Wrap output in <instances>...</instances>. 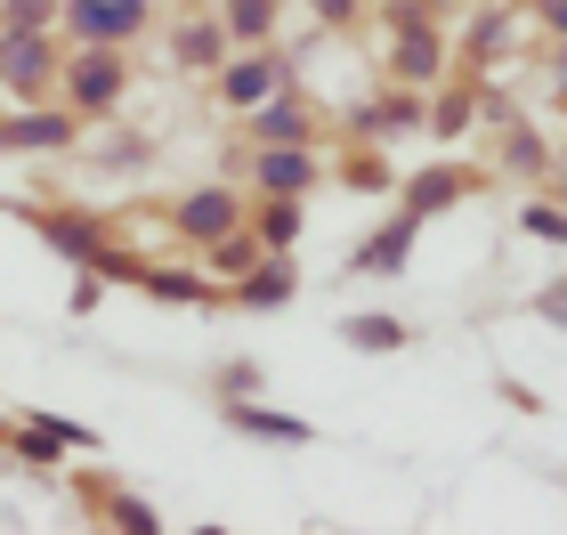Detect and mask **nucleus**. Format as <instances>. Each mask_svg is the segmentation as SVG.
Instances as JSON below:
<instances>
[{
	"label": "nucleus",
	"mask_w": 567,
	"mask_h": 535,
	"mask_svg": "<svg viewBox=\"0 0 567 535\" xmlns=\"http://www.w3.org/2000/svg\"><path fill=\"white\" fill-rule=\"evenodd\" d=\"M390 82L398 90H437V82H446V41H437V24H398Z\"/></svg>",
	"instance_id": "obj_1"
},
{
	"label": "nucleus",
	"mask_w": 567,
	"mask_h": 535,
	"mask_svg": "<svg viewBox=\"0 0 567 535\" xmlns=\"http://www.w3.org/2000/svg\"><path fill=\"white\" fill-rule=\"evenodd\" d=\"M171 227L203 251V244H219L227 227H244V195H236V187H195V195L171 212Z\"/></svg>",
	"instance_id": "obj_2"
},
{
	"label": "nucleus",
	"mask_w": 567,
	"mask_h": 535,
	"mask_svg": "<svg viewBox=\"0 0 567 535\" xmlns=\"http://www.w3.org/2000/svg\"><path fill=\"white\" fill-rule=\"evenodd\" d=\"M284 73H292V65H284L276 49H251V58H219V97H227V106H260V97H276V90H284Z\"/></svg>",
	"instance_id": "obj_3"
},
{
	"label": "nucleus",
	"mask_w": 567,
	"mask_h": 535,
	"mask_svg": "<svg viewBox=\"0 0 567 535\" xmlns=\"http://www.w3.org/2000/svg\"><path fill=\"white\" fill-rule=\"evenodd\" d=\"M251 178H260V195H300L308 203L324 163H317V146H260V155H251Z\"/></svg>",
	"instance_id": "obj_4"
},
{
	"label": "nucleus",
	"mask_w": 567,
	"mask_h": 535,
	"mask_svg": "<svg viewBox=\"0 0 567 535\" xmlns=\"http://www.w3.org/2000/svg\"><path fill=\"white\" fill-rule=\"evenodd\" d=\"M227 292H236V309H284V300L300 292V268H292V251H260V260H251V268H244Z\"/></svg>",
	"instance_id": "obj_5"
},
{
	"label": "nucleus",
	"mask_w": 567,
	"mask_h": 535,
	"mask_svg": "<svg viewBox=\"0 0 567 535\" xmlns=\"http://www.w3.org/2000/svg\"><path fill=\"white\" fill-rule=\"evenodd\" d=\"M49 73H58V49H49V33H0V82L9 90H49Z\"/></svg>",
	"instance_id": "obj_6"
},
{
	"label": "nucleus",
	"mask_w": 567,
	"mask_h": 535,
	"mask_svg": "<svg viewBox=\"0 0 567 535\" xmlns=\"http://www.w3.org/2000/svg\"><path fill=\"white\" fill-rule=\"evenodd\" d=\"M414 236H422V219L414 212H398L390 227H381V236H365L349 251V276H398L405 260H414Z\"/></svg>",
	"instance_id": "obj_7"
},
{
	"label": "nucleus",
	"mask_w": 567,
	"mask_h": 535,
	"mask_svg": "<svg viewBox=\"0 0 567 535\" xmlns=\"http://www.w3.org/2000/svg\"><path fill=\"white\" fill-rule=\"evenodd\" d=\"M114 97H122V58L97 41V49H82V58H73V114H106Z\"/></svg>",
	"instance_id": "obj_8"
},
{
	"label": "nucleus",
	"mask_w": 567,
	"mask_h": 535,
	"mask_svg": "<svg viewBox=\"0 0 567 535\" xmlns=\"http://www.w3.org/2000/svg\"><path fill=\"white\" fill-rule=\"evenodd\" d=\"M65 17L82 41H131L146 24V0H65Z\"/></svg>",
	"instance_id": "obj_9"
},
{
	"label": "nucleus",
	"mask_w": 567,
	"mask_h": 535,
	"mask_svg": "<svg viewBox=\"0 0 567 535\" xmlns=\"http://www.w3.org/2000/svg\"><path fill=\"white\" fill-rule=\"evenodd\" d=\"M41 236L65 251V260H90V268H122L114 251H106V227L82 219V212H41Z\"/></svg>",
	"instance_id": "obj_10"
},
{
	"label": "nucleus",
	"mask_w": 567,
	"mask_h": 535,
	"mask_svg": "<svg viewBox=\"0 0 567 535\" xmlns=\"http://www.w3.org/2000/svg\"><path fill=\"white\" fill-rule=\"evenodd\" d=\"M251 138H260V146H308V138H317V114H308V97H292V90L260 97V122H251Z\"/></svg>",
	"instance_id": "obj_11"
},
{
	"label": "nucleus",
	"mask_w": 567,
	"mask_h": 535,
	"mask_svg": "<svg viewBox=\"0 0 567 535\" xmlns=\"http://www.w3.org/2000/svg\"><path fill=\"white\" fill-rule=\"evenodd\" d=\"M422 131V90H390L381 106H357V138H405Z\"/></svg>",
	"instance_id": "obj_12"
},
{
	"label": "nucleus",
	"mask_w": 567,
	"mask_h": 535,
	"mask_svg": "<svg viewBox=\"0 0 567 535\" xmlns=\"http://www.w3.org/2000/svg\"><path fill=\"white\" fill-rule=\"evenodd\" d=\"M227 422L251 430V439H284V446H308V439H317L300 414H268V405H251V398H227Z\"/></svg>",
	"instance_id": "obj_13"
},
{
	"label": "nucleus",
	"mask_w": 567,
	"mask_h": 535,
	"mask_svg": "<svg viewBox=\"0 0 567 535\" xmlns=\"http://www.w3.org/2000/svg\"><path fill=\"white\" fill-rule=\"evenodd\" d=\"M171 58L187 65V73H219V58H227V24H212V17H195V24H178V41H171Z\"/></svg>",
	"instance_id": "obj_14"
},
{
	"label": "nucleus",
	"mask_w": 567,
	"mask_h": 535,
	"mask_svg": "<svg viewBox=\"0 0 567 535\" xmlns=\"http://www.w3.org/2000/svg\"><path fill=\"white\" fill-rule=\"evenodd\" d=\"M462 187H471L462 171H414V178H405V212L437 219V212H454V203H462Z\"/></svg>",
	"instance_id": "obj_15"
},
{
	"label": "nucleus",
	"mask_w": 567,
	"mask_h": 535,
	"mask_svg": "<svg viewBox=\"0 0 567 535\" xmlns=\"http://www.w3.org/2000/svg\"><path fill=\"white\" fill-rule=\"evenodd\" d=\"M471 122H478V97H471V90H422V131L462 138Z\"/></svg>",
	"instance_id": "obj_16"
},
{
	"label": "nucleus",
	"mask_w": 567,
	"mask_h": 535,
	"mask_svg": "<svg viewBox=\"0 0 567 535\" xmlns=\"http://www.w3.org/2000/svg\"><path fill=\"white\" fill-rule=\"evenodd\" d=\"M0 146H73V114H9L0 122Z\"/></svg>",
	"instance_id": "obj_17"
},
{
	"label": "nucleus",
	"mask_w": 567,
	"mask_h": 535,
	"mask_svg": "<svg viewBox=\"0 0 567 535\" xmlns=\"http://www.w3.org/2000/svg\"><path fill=\"white\" fill-rule=\"evenodd\" d=\"M65 446H90V430H73V422H41V414L17 430V454H24V463H58Z\"/></svg>",
	"instance_id": "obj_18"
},
{
	"label": "nucleus",
	"mask_w": 567,
	"mask_h": 535,
	"mask_svg": "<svg viewBox=\"0 0 567 535\" xmlns=\"http://www.w3.org/2000/svg\"><path fill=\"white\" fill-rule=\"evenodd\" d=\"M341 341H349V349H365V357H398L414 333H405L398 317H349V325H341Z\"/></svg>",
	"instance_id": "obj_19"
},
{
	"label": "nucleus",
	"mask_w": 567,
	"mask_h": 535,
	"mask_svg": "<svg viewBox=\"0 0 567 535\" xmlns=\"http://www.w3.org/2000/svg\"><path fill=\"white\" fill-rule=\"evenodd\" d=\"M260 251H268L260 236H244V227H227L219 244H203V260H212V276H219V285H236V276H244L251 260H260Z\"/></svg>",
	"instance_id": "obj_20"
},
{
	"label": "nucleus",
	"mask_w": 567,
	"mask_h": 535,
	"mask_svg": "<svg viewBox=\"0 0 567 535\" xmlns=\"http://www.w3.org/2000/svg\"><path fill=\"white\" fill-rule=\"evenodd\" d=\"M219 24H227V41H251V49H260V41L276 33V0H227Z\"/></svg>",
	"instance_id": "obj_21"
},
{
	"label": "nucleus",
	"mask_w": 567,
	"mask_h": 535,
	"mask_svg": "<svg viewBox=\"0 0 567 535\" xmlns=\"http://www.w3.org/2000/svg\"><path fill=\"white\" fill-rule=\"evenodd\" d=\"M260 244H268V251H292V244H300V195H268V212H260Z\"/></svg>",
	"instance_id": "obj_22"
},
{
	"label": "nucleus",
	"mask_w": 567,
	"mask_h": 535,
	"mask_svg": "<svg viewBox=\"0 0 567 535\" xmlns=\"http://www.w3.org/2000/svg\"><path fill=\"white\" fill-rule=\"evenodd\" d=\"M138 285H146L154 300H203V292H212L195 268H138Z\"/></svg>",
	"instance_id": "obj_23"
},
{
	"label": "nucleus",
	"mask_w": 567,
	"mask_h": 535,
	"mask_svg": "<svg viewBox=\"0 0 567 535\" xmlns=\"http://www.w3.org/2000/svg\"><path fill=\"white\" fill-rule=\"evenodd\" d=\"M519 227H527L535 244H567V203H527Z\"/></svg>",
	"instance_id": "obj_24"
},
{
	"label": "nucleus",
	"mask_w": 567,
	"mask_h": 535,
	"mask_svg": "<svg viewBox=\"0 0 567 535\" xmlns=\"http://www.w3.org/2000/svg\"><path fill=\"white\" fill-rule=\"evenodd\" d=\"M503 163H511V171H544V138L511 122V138H503Z\"/></svg>",
	"instance_id": "obj_25"
},
{
	"label": "nucleus",
	"mask_w": 567,
	"mask_h": 535,
	"mask_svg": "<svg viewBox=\"0 0 567 535\" xmlns=\"http://www.w3.org/2000/svg\"><path fill=\"white\" fill-rule=\"evenodd\" d=\"M503 41H511V17H503V9H486V17L471 24V58H495Z\"/></svg>",
	"instance_id": "obj_26"
},
{
	"label": "nucleus",
	"mask_w": 567,
	"mask_h": 535,
	"mask_svg": "<svg viewBox=\"0 0 567 535\" xmlns=\"http://www.w3.org/2000/svg\"><path fill=\"white\" fill-rule=\"evenodd\" d=\"M58 0H9V33H49Z\"/></svg>",
	"instance_id": "obj_27"
},
{
	"label": "nucleus",
	"mask_w": 567,
	"mask_h": 535,
	"mask_svg": "<svg viewBox=\"0 0 567 535\" xmlns=\"http://www.w3.org/2000/svg\"><path fill=\"white\" fill-rule=\"evenodd\" d=\"M106 519H114V527H131V535H154V527H163L138 495H114V503H106Z\"/></svg>",
	"instance_id": "obj_28"
},
{
	"label": "nucleus",
	"mask_w": 567,
	"mask_h": 535,
	"mask_svg": "<svg viewBox=\"0 0 567 535\" xmlns=\"http://www.w3.org/2000/svg\"><path fill=\"white\" fill-rule=\"evenodd\" d=\"M219 398H260V366H251V357H236V366L219 373Z\"/></svg>",
	"instance_id": "obj_29"
},
{
	"label": "nucleus",
	"mask_w": 567,
	"mask_h": 535,
	"mask_svg": "<svg viewBox=\"0 0 567 535\" xmlns=\"http://www.w3.org/2000/svg\"><path fill=\"white\" fill-rule=\"evenodd\" d=\"M357 9H365V0H308V17H317V24H349Z\"/></svg>",
	"instance_id": "obj_30"
},
{
	"label": "nucleus",
	"mask_w": 567,
	"mask_h": 535,
	"mask_svg": "<svg viewBox=\"0 0 567 535\" xmlns=\"http://www.w3.org/2000/svg\"><path fill=\"white\" fill-rule=\"evenodd\" d=\"M527 9H535V17H544V24H551V33L567 41V0H527Z\"/></svg>",
	"instance_id": "obj_31"
},
{
	"label": "nucleus",
	"mask_w": 567,
	"mask_h": 535,
	"mask_svg": "<svg viewBox=\"0 0 567 535\" xmlns=\"http://www.w3.org/2000/svg\"><path fill=\"white\" fill-rule=\"evenodd\" d=\"M535 309H544L551 325H567V285H551V292H535Z\"/></svg>",
	"instance_id": "obj_32"
},
{
	"label": "nucleus",
	"mask_w": 567,
	"mask_h": 535,
	"mask_svg": "<svg viewBox=\"0 0 567 535\" xmlns=\"http://www.w3.org/2000/svg\"><path fill=\"white\" fill-rule=\"evenodd\" d=\"M551 90L567 97V41H559V58H551Z\"/></svg>",
	"instance_id": "obj_33"
},
{
	"label": "nucleus",
	"mask_w": 567,
	"mask_h": 535,
	"mask_svg": "<svg viewBox=\"0 0 567 535\" xmlns=\"http://www.w3.org/2000/svg\"><path fill=\"white\" fill-rule=\"evenodd\" d=\"M559 203H567V187H559Z\"/></svg>",
	"instance_id": "obj_34"
},
{
	"label": "nucleus",
	"mask_w": 567,
	"mask_h": 535,
	"mask_svg": "<svg viewBox=\"0 0 567 535\" xmlns=\"http://www.w3.org/2000/svg\"><path fill=\"white\" fill-rule=\"evenodd\" d=\"M365 9H373V0H365Z\"/></svg>",
	"instance_id": "obj_35"
}]
</instances>
